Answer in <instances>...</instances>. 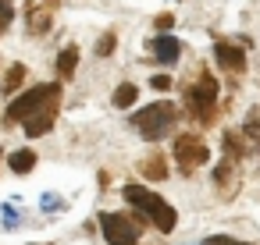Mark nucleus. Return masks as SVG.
Returning <instances> with one entry per match:
<instances>
[{
    "label": "nucleus",
    "instance_id": "obj_1",
    "mask_svg": "<svg viewBox=\"0 0 260 245\" xmlns=\"http://www.w3.org/2000/svg\"><path fill=\"white\" fill-rule=\"evenodd\" d=\"M121 195H125V202H132L139 213H146L153 224H157V231H175V220H178V213H175V206H168L157 192H150V188H139V185H125L121 188Z\"/></svg>",
    "mask_w": 260,
    "mask_h": 245
},
{
    "label": "nucleus",
    "instance_id": "obj_2",
    "mask_svg": "<svg viewBox=\"0 0 260 245\" xmlns=\"http://www.w3.org/2000/svg\"><path fill=\"white\" fill-rule=\"evenodd\" d=\"M175 121H178V107L171 100H157V103L143 107L139 114H132V128H139V135L150 139V142L153 139H164L175 128Z\"/></svg>",
    "mask_w": 260,
    "mask_h": 245
},
{
    "label": "nucleus",
    "instance_id": "obj_3",
    "mask_svg": "<svg viewBox=\"0 0 260 245\" xmlns=\"http://www.w3.org/2000/svg\"><path fill=\"white\" fill-rule=\"evenodd\" d=\"M189 114L196 121H214V110H217V78L210 71H200V78L189 86Z\"/></svg>",
    "mask_w": 260,
    "mask_h": 245
},
{
    "label": "nucleus",
    "instance_id": "obj_4",
    "mask_svg": "<svg viewBox=\"0 0 260 245\" xmlns=\"http://www.w3.org/2000/svg\"><path fill=\"white\" fill-rule=\"evenodd\" d=\"M50 96H61V89L54 86V82H47V86H32L29 93H22V96H15L11 100V107H8V114H4V121L8 125H18V121H25L32 110H40Z\"/></svg>",
    "mask_w": 260,
    "mask_h": 245
},
{
    "label": "nucleus",
    "instance_id": "obj_5",
    "mask_svg": "<svg viewBox=\"0 0 260 245\" xmlns=\"http://www.w3.org/2000/svg\"><path fill=\"white\" fill-rule=\"evenodd\" d=\"M100 227H104V238L111 245H136L139 241V220L128 213H100Z\"/></svg>",
    "mask_w": 260,
    "mask_h": 245
},
{
    "label": "nucleus",
    "instance_id": "obj_6",
    "mask_svg": "<svg viewBox=\"0 0 260 245\" xmlns=\"http://www.w3.org/2000/svg\"><path fill=\"white\" fill-rule=\"evenodd\" d=\"M210 160V149H207V142L200 139V135H178L175 139V164L185 171V174H192L200 164H207Z\"/></svg>",
    "mask_w": 260,
    "mask_h": 245
},
{
    "label": "nucleus",
    "instance_id": "obj_7",
    "mask_svg": "<svg viewBox=\"0 0 260 245\" xmlns=\"http://www.w3.org/2000/svg\"><path fill=\"white\" fill-rule=\"evenodd\" d=\"M57 100L61 96H50L40 110H32L22 125H25V135H47L50 128H54V121H57Z\"/></svg>",
    "mask_w": 260,
    "mask_h": 245
},
{
    "label": "nucleus",
    "instance_id": "obj_8",
    "mask_svg": "<svg viewBox=\"0 0 260 245\" xmlns=\"http://www.w3.org/2000/svg\"><path fill=\"white\" fill-rule=\"evenodd\" d=\"M214 61H217L224 71H232V75H242V71H246V50H239L235 43L217 39V43H214Z\"/></svg>",
    "mask_w": 260,
    "mask_h": 245
},
{
    "label": "nucleus",
    "instance_id": "obj_9",
    "mask_svg": "<svg viewBox=\"0 0 260 245\" xmlns=\"http://www.w3.org/2000/svg\"><path fill=\"white\" fill-rule=\"evenodd\" d=\"M50 25H54V8H50V4H43V8H36V4H25V29H29L32 36H43V32H50Z\"/></svg>",
    "mask_w": 260,
    "mask_h": 245
},
{
    "label": "nucleus",
    "instance_id": "obj_10",
    "mask_svg": "<svg viewBox=\"0 0 260 245\" xmlns=\"http://www.w3.org/2000/svg\"><path fill=\"white\" fill-rule=\"evenodd\" d=\"M150 50H153V57L164 61V64H175V61L182 57V43H178L175 36H157V39H150Z\"/></svg>",
    "mask_w": 260,
    "mask_h": 245
},
{
    "label": "nucleus",
    "instance_id": "obj_11",
    "mask_svg": "<svg viewBox=\"0 0 260 245\" xmlns=\"http://www.w3.org/2000/svg\"><path fill=\"white\" fill-rule=\"evenodd\" d=\"M214 181H217V188H224L221 195H224V199H232V195H235V160H228V156H224V160H221V167L214 171Z\"/></svg>",
    "mask_w": 260,
    "mask_h": 245
},
{
    "label": "nucleus",
    "instance_id": "obj_12",
    "mask_svg": "<svg viewBox=\"0 0 260 245\" xmlns=\"http://www.w3.org/2000/svg\"><path fill=\"white\" fill-rule=\"evenodd\" d=\"M139 171H143V178H150V181H164V178H168V160H164L160 153H153V156L143 160Z\"/></svg>",
    "mask_w": 260,
    "mask_h": 245
},
{
    "label": "nucleus",
    "instance_id": "obj_13",
    "mask_svg": "<svg viewBox=\"0 0 260 245\" xmlns=\"http://www.w3.org/2000/svg\"><path fill=\"white\" fill-rule=\"evenodd\" d=\"M75 64H79V47H64L57 54V78H72L75 75Z\"/></svg>",
    "mask_w": 260,
    "mask_h": 245
},
{
    "label": "nucleus",
    "instance_id": "obj_14",
    "mask_svg": "<svg viewBox=\"0 0 260 245\" xmlns=\"http://www.w3.org/2000/svg\"><path fill=\"white\" fill-rule=\"evenodd\" d=\"M242 142H246V135H242V132H224V139H221L224 156L239 164V160H242V153H246V146H242Z\"/></svg>",
    "mask_w": 260,
    "mask_h": 245
},
{
    "label": "nucleus",
    "instance_id": "obj_15",
    "mask_svg": "<svg viewBox=\"0 0 260 245\" xmlns=\"http://www.w3.org/2000/svg\"><path fill=\"white\" fill-rule=\"evenodd\" d=\"M242 135H246V146H249L253 153H260V114H256V110L246 117V125H242Z\"/></svg>",
    "mask_w": 260,
    "mask_h": 245
},
{
    "label": "nucleus",
    "instance_id": "obj_16",
    "mask_svg": "<svg viewBox=\"0 0 260 245\" xmlns=\"http://www.w3.org/2000/svg\"><path fill=\"white\" fill-rule=\"evenodd\" d=\"M22 82H25V64H11V68L4 71V82H0V89H4V93H18Z\"/></svg>",
    "mask_w": 260,
    "mask_h": 245
},
{
    "label": "nucleus",
    "instance_id": "obj_17",
    "mask_svg": "<svg viewBox=\"0 0 260 245\" xmlns=\"http://www.w3.org/2000/svg\"><path fill=\"white\" fill-rule=\"evenodd\" d=\"M36 167V153L32 149H18V153H11V171L15 174H29Z\"/></svg>",
    "mask_w": 260,
    "mask_h": 245
},
{
    "label": "nucleus",
    "instance_id": "obj_18",
    "mask_svg": "<svg viewBox=\"0 0 260 245\" xmlns=\"http://www.w3.org/2000/svg\"><path fill=\"white\" fill-rule=\"evenodd\" d=\"M136 100H139V89H136L132 82H121L118 93H114V107H132Z\"/></svg>",
    "mask_w": 260,
    "mask_h": 245
},
{
    "label": "nucleus",
    "instance_id": "obj_19",
    "mask_svg": "<svg viewBox=\"0 0 260 245\" xmlns=\"http://www.w3.org/2000/svg\"><path fill=\"white\" fill-rule=\"evenodd\" d=\"M114 47H118V39H114V32H107V36H100L96 54H100V57H111V54H114Z\"/></svg>",
    "mask_w": 260,
    "mask_h": 245
},
{
    "label": "nucleus",
    "instance_id": "obj_20",
    "mask_svg": "<svg viewBox=\"0 0 260 245\" xmlns=\"http://www.w3.org/2000/svg\"><path fill=\"white\" fill-rule=\"evenodd\" d=\"M153 25H157L160 32H171V25H175V15H157V18H153Z\"/></svg>",
    "mask_w": 260,
    "mask_h": 245
},
{
    "label": "nucleus",
    "instance_id": "obj_21",
    "mask_svg": "<svg viewBox=\"0 0 260 245\" xmlns=\"http://www.w3.org/2000/svg\"><path fill=\"white\" fill-rule=\"evenodd\" d=\"M150 86H153L157 93H168V89H171V78H168V75H153V78H150Z\"/></svg>",
    "mask_w": 260,
    "mask_h": 245
},
{
    "label": "nucleus",
    "instance_id": "obj_22",
    "mask_svg": "<svg viewBox=\"0 0 260 245\" xmlns=\"http://www.w3.org/2000/svg\"><path fill=\"white\" fill-rule=\"evenodd\" d=\"M0 15H8V18H11V4H8V0H0Z\"/></svg>",
    "mask_w": 260,
    "mask_h": 245
},
{
    "label": "nucleus",
    "instance_id": "obj_23",
    "mask_svg": "<svg viewBox=\"0 0 260 245\" xmlns=\"http://www.w3.org/2000/svg\"><path fill=\"white\" fill-rule=\"evenodd\" d=\"M8 22H11L8 15H0V32H4V29H8Z\"/></svg>",
    "mask_w": 260,
    "mask_h": 245
},
{
    "label": "nucleus",
    "instance_id": "obj_24",
    "mask_svg": "<svg viewBox=\"0 0 260 245\" xmlns=\"http://www.w3.org/2000/svg\"><path fill=\"white\" fill-rule=\"evenodd\" d=\"M43 4H50V8H57V4H61V0H43Z\"/></svg>",
    "mask_w": 260,
    "mask_h": 245
}]
</instances>
